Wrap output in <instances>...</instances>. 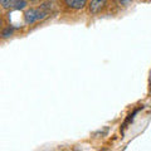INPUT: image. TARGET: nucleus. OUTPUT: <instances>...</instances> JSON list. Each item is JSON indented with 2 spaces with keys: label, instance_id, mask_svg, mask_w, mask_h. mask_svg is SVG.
<instances>
[{
  "label": "nucleus",
  "instance_id": "1",
  "mask_svg": "<svg viewBox=\"0 0 151 151\" xmlns=\"http://www.w3.org/2000/svg\"><path fill=\"white\" fill-rule=\"evenodd\" d=\"M47 17V13L40 10V9H35V8H30L24 13V20L25 24H33L37 20H40Z\"/></svg>",
  "mask_w": 151,
  "mask_h": 151
},
{
  "label": "nucleus",
  "instance_id": "2",
  "mask_svg": "<svg viewBox=\"0 0 151 151\" xmlns=\"http://www.w3.org/2000/svg\"><path fill=\"white\" fill-rule=\"evenodd\" d=\"M106 5V0H91V3H89V13L91 14H97L100 13L103 6Z\"/></svg>",
  "mask_w": 151,
  "mask_h": 151
},
{
  "label": "nucleus",
  "instance_id": "3",
  "mask_svg": "<svg viewBox=\"0 0 151 151\" xmlns=\"http://www.w3.org/2000/svg\"><path fill=\"white\" fill-rule=\"evenodd\" d=\"M65 5L74 10H81L87 5V0H64Z\"/></svg>",
  "mask_w": 151,
  "mask_h": 151
},
{
  "label": "nucleus",
  "instance_id": "4",
  "mask_svg": "<svg viewBox=\"0 0 151 151\" xmlns=\"http://www.w3.org/2000/svg\"><path fill=\"white\" fill-rule=\"evenodd\" d=\"M0 3H1L3 9H8V8H10V0H0Z\"/></svg>",
  "mask_w": 151,
  "mask_h": 151
},
{
  "label": "nucleus",
  "instance_id": "5",
  "mask_svg": "<svg viewBox=\"0 0 151 151\" xmlns=\"http://www.w3.org/2000/svg\"><path fill=\"white\" fill-rule=\"evenodd\" d=\"M119 3L121 4V5L127 6V5H130V4L132 3V0H119Z\"/></svg>",
  "mask_w": 151,
  "mask_h": 151
},
{
  "label": "nucleus",
  "instance_id": "6",
  "mask_svg": "<svg viewBox=\"0 0 151 151\" xmlns=\"http://www.w3.org/2000/svg\"><path fill=\"white\" fill-rule=\"evenodd\" d=\"M30 1H37V0H30Z\"/></svg>",
  "mask_w": 151,
  "mask_h": 151
}]
</instances>
